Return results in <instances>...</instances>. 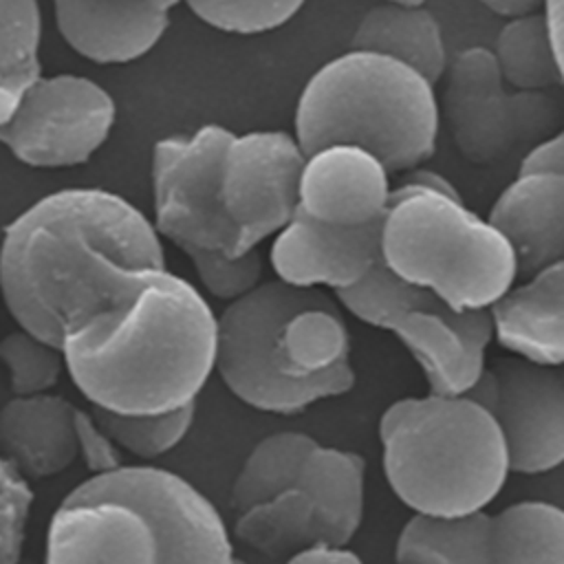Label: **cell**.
Here are the masks:
<instances>
[{
    "label": "cell",
    "mask_w": 564,
    "mask_h": 564,
    "mask_svg": "<svg viewBox=\"0 0 564 564\" xmlns=\"http://www.w3.org/2000/svg\"><path fill=\"white\" fill-rule=\"evenodd\" d=\"M214 315L200 291L161 269L101 256L62 313V352L75 388L97 408L139 414L196 401L216 368Z\"/></svg>",
    "instance_id": "obj_1"
},
{
    "label": "cell",
    "mask_w": 564,
    "mask_h": 564,
    "mask_svg": "<svg viewBox=\"0 0 564 564\" xmlns=\"http://www.w3.org/2000/svg\"><path fill=\"white\" fill-rule=\"evenodd\" d=\"M227 527L185 478L121 465L70 489L51 516L42 564H229Z\"/></svg>",
    "instance_id": "obj_2"
},
{
    "label": "cell",
    "mask_w": 564,
    "mask_h": 564,
    "mask_svg": "<svg viewBox=\"0 0 564 564\" xmlns=\"http://www.w3.org/2000/svg\"><path fill=\"white\" fill-rule=\"evenodd\" d=\"M101 256L132 269L165 267L154 223L119 194L70 187L35 200L2 234L7 311L20 328L62 348L64 304Z\"/></svg>",
    "instance_id": "obj_3"
},
{
    "label": "cell",
    "mask_w": 564,
    "mask_h": 564,
    "mask_svg": "<svg viewBox=\"0 0 564 564\" xmlns=\"http://www.w3.org/2000/svg\"><path fill=\"white\" fill-rule=\"evenodd\" d=\"M216 370L247 405L297 414L355 386L339 304L315 286L260 282L218 315Z\"/></svg>",
    "instance_id": "obj_4"
},
{
    "label": "cell",
    "mask_w": 564,
    "mask_h": 564,
    "mask_svg": "<svg viewBox=\"0 0 564 564\" xmlns=\"http://www.w3.org/2000/svg\"><path fill=\"white\" fill-rule=\"evenodd\" d=\"M379 438L386 480L414 513L485 511L511 471L494 414L467 394L399 399L381 414Z\"/></svg>",
    "instance_id": "obj_5"
},
{
    "label": "cell",
    "mask_w": 564,
    "mask_h": 564,
    "mask_svg": "<svg viewBox=\"0 0 564 564\" xmlns=\"http://www.w3.org/2000/svg\"><path fill=\"white\" fill-rule=\"evenodd\" d=\"M436 84L388 55L350 48L319 66L300 93L295 139L306 154L350 143L388 170L423 165L436 148Z\"/></svg>",
    "instance_id": "obj_6"
},
{
    "label": "cell",
    "mask_w": 564,
    "mask_h": 564,
    "mask_svg": "<svg viewBox=\"0 0 564 564\" xmlns=\"http://www.w3.org/2000/svg\"><path fill=\"white\" fill-rule=\"evenodd\" d=\"M381 260L456 311L491 308L516 284L509 240L463 198L392 185L381 223Z\"/></svg>",
    "instance_id": "obj_7"
},
{
    "label": "cell",
    "mask_w": 564,
    "mask_h": 564,
    "mask_svg": "<svg viewBox=\"0 0 564 564\" xmlns=\"http://www.w3.org/2000/svg\"><path fill=\"white\" fill-rule=\"evenodd\" d=\"M357 319L390 330L414 357L432 394H467L487 370L491 311H456L432 291L401 280L379 260L357 284L335 291Z\"/></svg>",
    "instance_id": "obj_8"
},
{
    "label": "cell",
    "mask_w": 564,
    "mask_h": 564,
    "mask_svg": "<svg viewBox=\"0 0 564 564\" xmlns=\"http://www.w3.org/2000/svg\"><path fill=\"white\" fill-rule=\"evenodd\" d=\"M234 132L207 123L187 137H165L152 148L154 227L181 251L207 249L242 256L225 212L223 159Z\"/></svg>",
    "instance_id": "obj_9"
},
{
    "label": "cell",
    "mask_w": 564,
    "mask_h": 564,
    "mask_svg": "<svg viewBox=\"0 0 564 564\" xmlns=\"http://www.w3.org/2000/svg\"><path fill=\"white\" fill-rule=\"evenodd\" d=\"M115 119L117 106L97 82L40 75L0 126V143L31 167H70L104 145Z\"/></svg>",
    "instance_id": "obj_10"
},
{
    "label": "cell",
    "mask_w": 564,
    "mask_h": 564,
    "mask_svg": "<svg viewBox=\"0 0 564 564\" xmlns=\"http://www.w3.org/2000/svg\"><path fill=\"white\" fill-rule=\"evenodd\" d=\"M438 99L454 145L471 163L502 159L531 130L549 121L540 93L511 88L489 46L463 48L445 68Z\"/></svg>",
    "instance_id": "obj_11"
},
{
    "label": "cell",
    "mask_w": 564,
    "mask_h": 564,
    "mask_svg": "<svg viewBox=\"0 0 564 564\" xmlns=\"http://www.w3.org/2000/svg\"><path fill=\"white\" fill-rule=\"evenodd\" d=\"M485 405L507 443L516 474H544L564 463V375L522 357L500 359L467 392Z\"/></svg>",
    "instance_id": "obj_12"
},
{
    "label": "cell",
    "mask_w": 564,
    "mask_h": 564,
    "mask_svg": "<svg viewBox=\"0 0 564 564\" xmlns=\"http://www.w3.org/2000/svg\"><path fill=\"white\" fill-rule=\"evenodd\" d=\"M306 152L295 134L258 130L234 134L223 159V205L240 249L253 251L297 212Z\"/></svg>",
    "instance_id": "obj_13"
},
{
    "label": "cell",
    "mask_w": 564,
    "mask_h": 564,
    "mask_svg": "<svg viewBox=\"0 0 564 564\" xmlns=\"http://www.w3.org/2000/svg\"><path fill=\"white\" fill-rule=\"evenodd\" d=\"M381 223L383 218L344 227L315 220L297 209L273 236L271 267L280 280L295 286L348 289L381 260Z\"/></svg>",
    "instance_id": "obj_14"
},
{
    "label": "cell",
    "mask_w": 564,
    "mask_h": 564,
    "mask_svg": "<svg viewBox=\"0 0 564 564\" xmlns=\"http://www.w3.org/2000/svg\"><path fill=\"white\" fill-rule=\"evenodd\" d=\"M390 170L368 150L350 143L306 154L300 205L306 216L344 227L377 223L390 207Z\"/></svg>",
    "instance_id": "obj_15"
},
{
    "label": "cell",
    "mask_w": 564,
    "mask_h": 564,
    "mask_svg": "<svg viewBox=\"0 0 564 564\" xmlns=\"http://www.w3.org/2000/svg\"><path fill=\"white\" fill-rule=\"evenodd\" d=\"M181 0H53L66 44L97 64H126L150 53Z\"/></svg>",
    "instance_id": "obj_16"
},
{
    "label": "cell",
    "mask_w": 564,
    "mask_h": 564,
    "mask_svg": "<svg viewBox=\"0 0 564 564\" xmlns=\"http://www.w3.org/2000/svg\"><path fill=\"white\" fill-rule=\"evenodd\" d=\"M487 218L509 240L520 275L531 278L564 258V176L518 172Z\"/></svg>",
    "instance_id": "obj_17"
},
{
    "label": "cell",
    "mask_w": 564,
    "mask_h": 564,
    "mask_svg": "<svg viewBox=\"0 0 564 564\" xmlns=\"http://www.w3.org/2000/svg\"><path fill=\"white\" fill-rule=\"evenodd\" d=\"M75 408L51 392L11 397L0 408V456L26 480L51 478L68 469L79 456Z\"/></svg>",
    "instance_id": "obj_18"
},
{
    "label": "cell",
    "mask_w": 564,
    "mask_h": 564,
    "mask_svg": "<svg viewBox=\"0 0 564 564\" xmlns=\"http://www.w3.org/2000/svg\"><path fill=\"white\" fill-rule=\"evenodd\" d=\"M489 311L502 348L542 366H564V258L513 286Z\"/></svg>",
    "instance_id": "obj_19"
},
{
    "label": "cell",
    "mask_w": 564,
    "mask_h": 564,
    "mask_svg": "<svg viewBox=\"0 0 564 564\" xmlns=\"http://www.w3.org/2000/svg\"><path fill=\"white\" fill-rule=\"evenodd\" d=\"M366 463L359 454L339 447H317L308 454L297 487L317 511L319 542L346 546L364 518Z\"/></svg>",
    "instance_id": "obj_20"
},
{
    "label": "cell",
    "mask_w": 564,
    "mask_h": 564,
    "mask_svg": "<svg viewBox=\"0 0 564 564\" xmlns=\"http://www.w3.org/2000/svg\"><path fill=\"white\" fill-rule=\"evenodd\" d=\"M350 44L399 59L432 84H438L447 68L443 29L425 7H372L359 20Z\"/></svg>",
    "instance_id": "obj_21"
},
{
    "label": "cell",
    "mask_w": 564,
    "mask_h": 564,
    "mask_svg": "<svg viewBox=\"0 0 564 564\" xmlns=\"http://www.w3.org/2000/svg\"><path fill=\"white\" fill-rule=\"evenodd\" d=\"M397 564H491V516L414 513L394 546Z\"/></svg>",
    "instance_id": "obj_22"
},
{
    "label": "cell",
    "mask_w": 564,
    "mask_h": 564,
    "mask_svg": "<svg viewBox=\"0 0 564 564\" xmlns=\"http://www.w3.org/2000/svg\"><path fill=\"white\" fill-rule=\"evenodd\" d=\"M234 535L269 557H291L319 542L315 502L302 487H291L236 513Z\"/></svg>",
    "instance_id": "obj_23"
},
{
    "label": "cell",
    "mask_w": 564,
    "mask_h": 564,
    "mask_svg": "<svg viewBox=\"0 0 564 564\" xmlns=\"http://www.w3.org/2000/svg\"><path fill=\"white\" fill-rule=\"evenodd\" d=\"M491 564H564V509L522 500L491 516Z\"/></svg>",
    "instance_id": "obj_24"
},
{
    "label": "cell",
    "mask_w": 564,
    "mask_h": 564,
    "mask_svg": "<svg viewBox=\"0 0 564 564\" xmlns=\"http://www.w3.org/2000/svg\"><path fill=\"white\" fill-rule=\"evenodd\" d=\"M317 441L304 432H275L264 436L247 454L229 491L236 513L297 487L302 467Z\"/></svg>",
    "instance_id": "obj_25"
},
{
    "label": "cell",
    "mask_w": 564,
    "mask_h": 564,
    "mask_svg": "<svg viewBox=\"0 0 564 564\" xmlns=\"http://www.w3.org/2000/svg\"><path fill=\"white\" fill-rule=\"evenodd\" d=\"M37 0H0V126L42 75Z\"/></svg>",
    "instance_id": "obj_26"
},
{
    "label": "cell",
    "mask_w": 564,
    "mask_h": 564,
    "mask_svg": "<svg viewBox=\"0 0 564 564\" xmlns=\"http://www.w3.org/2000/svg\"><path fill=\"white\" fill-rule=\"evenodd\" d=\"M491 51L511 88L542 93L544 88L562 86L553 40L542 11L507 20Z\"/></svg>",
    "instance_id": "obj_27"
},
{
    "label": "cell",
    "mask_w": 564,
    "mask_h": 564,
    "mask_svg": "<svg viewBox=\"0 0 564 564\" xmlns=\"http://www.w3.org/2000/svg\"><path fill=\"white\" fill-rule=\"evenodd\" d=\"M93 414L121 449L152 460L174 449L187 436L194 423L196 401L165 412L139 414H123L93 405Z\"/></svg>",
    "instance_id": "obj_28"
},
{
    "label": "cell",
    "mask_w": 564,
    "mask_h": 564,
    "mask_svg": "<svg viewBox=\"0 0 564 564\" xmlns=\"http://www.w3.org/2000/svg\"><path fill=\"white\" fill-rule=\"evenodd\" d=\"M0 364L13 397L48 392L66 368L59 346L20 328L0 337Z\"/></svg>",
    "instance_id": "obj_29"
},
{
    "label": "cell",
    "mask_w": 564,
    "mask_h": 564,
    "mask_svg": "<svg viewBox=\"0 0 564 564\" xmlns=\"http://www.w3.org/2000/svg\"><path fill=\"white\" fill-rule=\"evenodd\" d=\"M192 13L225 33L258 35L286 24L306 0H183Z\"/></svg>",
    "instance_id": "obj_30"
},
{
    "label": "cell",
    "mask_w": 564,
    "mask_h": 564,
    "mask_svg": "<svg viewBox=\"0 0 564 564\" xmlns=\"http://www.w3.org/2000/svg\"><path fill=\"white\" fill-rule=\"evenodd\" d=\"M183 253L192 260L203 286L218 300L231 302L260 284L262 258L258 249L234 258L207 249H187Z\"/></svg>",
    "instance_id": "obj_31"
},
{
    "label": "cell",
    "mask_w": 564,
    "mask_h": 564,
    "mask_svg": "<svg viewBox=\"0 0 564 564\" xmlns=\"http://www.w3.org/2000/svg\"><path fill=\"white\" fill-rule=\"evenodd\" d=\"M33 505L29 480L0 456V564H18Z\"/></svg>",
    "instance_id": "obj_32"
},
{
    "label": "cell",
    "mask_w": 564,
    "mask_h": 564,
    "mask_svg": "<svg viewBox=\"0 0 564 564\" xmlns=\"http://www.w3.org/2000/svg\"><path fill=\"white\" fill-rule=\"evenodd\" d=\"M75 438L77 454L90 474H106L123 465L119 452L121 447L99 425L93 410L86 412L82 408H75Z\"/></svg>",
    "instance_id": "obj_33"
},
{
    "label": "cell",
    "mask_w": 564,
    "mask_h": 564,
    "mask_svg": "<svg viewBox=\"0 0 564 564\" xmlns=\"http://www.w3.org/2000/svg\"><path fill=\"white\" fill-rule=\"evenodd\" d=\"M518 172H546L564 176V128L538 141L522 156Z\"/></svg>",
    "instance_id": "obj_34"
},
{
    "label": "cell",
    "mask_w": 564,
    "mask_h": 564,
    "mask_svg": "<svg viewBox=\"0 0 564 564\" xmlns=\"http://www.w3.org/2000/svg\"><path fill=\"white\" fill-rule=\"evenodd\" d=\"M284 564H364V562L355 551L346 546L315 542L311 546L300 549L291 557H286Z\"/></svg>",
    "instance_id": "obj_35"
},
{
    "label": "cell",
    "mask_w": 564,
    "mask_h": 564,
    "mask_svg": "<svg viewBox=\"0 0 564 564\" xmlns=\"http://www.w3.org/2000/svg\"><path fill=\"white\" fill-rule=\"evenodd\" d=\"M403 176L399 178V185H405V187H414V189H432V192H441V194H447V196H454V198H460L458 189L454 187L452 181H447L445 174L432 170V167H425V165H416L412 170H405L401 172Z\"/></svg>",
    "instance_id": "obj_36"
},
{
    "label": "cell",
    "mask_w": 564,
    "mask_h": 564,
    "mask_svg": "<svg viewBox=\"0 0 564 564\" xmlns=\"http://www.w3.org/2000/svg\"><path fill=\"white\" fill-rule=\"evenodd\" d=\"M542 13L549 24V33L553 40L557 68H560V84L564 86V0H544Z\"/></svg>",
    "instance_id": "obj_37"
},
{
    "label": "cell",
    "mask_w": 564,
    "mask_h": 564,
    "mask_svg": "<svg viewBox=\"0 0 564 564\" xmlns=\"http://www.w3.org/2000/svg\"><path fill=\"white\" fill-rule=\"evenodd\" d=\"M482 7H487L491 13L502 15L507 20L538 13L544 7V0H478Z\"/></svg>",
    "instance_id": "obj_38"
},
{
    "label": "cell",
    "mask_w": 564,
    "mask_h": 564,
    "mask_svg": "<svg viewBox=\"0 0 564 564\" xmlns=\"http://www.w3.org/2000/svg\"><path fill=\"white\" fill-rule=\"evenodd\" d=\"M388 4H399V7H425V0H383Z\"/></svg>",
    "instance_id": "obj_39"
},
{
    "label": "cell",
    "mask_w": 564,
    "mask_h": 564,
    "mask_svg": "<svg viewBox=\"0 0 564 564\" xmlns=\"http://www.w3.org/2000/svg\"><path fill=\"white\" fill-rule=\"evenodd\" d=\"M229 564H247L245 560H240V557H231V562Z\"/></svg>",
    "instance_id": "obj_40"
},
{
    "label": "cell",
    "mask_w": 564,
    "mask_h": 564,
    "mask_svg": "<svg viewBox=\"0 0 564 564\" xmlns=\"http://www.w3.org/2000/svg\"><path fill=\"white\" fill-rule=\"evenodd\" d=\"M18 564H35V562H31V560H24V557H22Z\"/></svg>",
    "instance_id": "obj_41"
}]
</instances>
